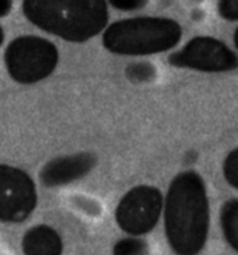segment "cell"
<instances>
[{
  "label": "cell",
  "mask_w": 238,
  "mask_h": 255,
  "mask_svg": "<svg viewBox=\"0 0 238 255\" xmlns=\"http://www.w3.org/2000/svg\"><path fill=\"white\" fill-rule=\"evenodd\" d=\"M35 182L21 168L0 164V222L21 223L37 208Z\"/></svg>",
  "instance_id": "52a82bcc"
},
{
  "label": "cell",
  "mask_w": 238,
  "mask_h": 255,
  "mask_svg": "<svg viewBox=\"0 0 238 255\" xmlns=\"http://www.w3.org/2000/svg\"><path fill=\"white\" fill-rule=\"evenodd\" d=\"M126 77L133 83L151 82L156 77V68L149 62H137L126 68Z\"/></svg>",
  "instance_id": "8fae6325"
},
{
  "label": "cell",
  "mask_w": 238,
  "mask_h": 255,
  "mask_svg": "<svg viewBox=\"0 0 238 255\" xmlns=\"http://www.w3.org/2000/svg\"><path fill=\"white\" fill-rule=\"evenodd\" d=\"M234 46L237 48L238 51V27L236 28V31H234Z\"/></svg>",
  "instance_id": "e0dca14e"
},
{
  "label": "cell",
  "mask_w": 238,
  "mask_h": 255,
  "mask_svg": "<svg viewBox=\"0 0 238 255\" xmlns=\"http://www.w3.org/2000/svg\"><path fill=\"white\" fill-rule=\"evenodd\" d=\"M147 1L144 0H112L111 6L114 8H118L120 11H134L139 8L144 7Z\"/></svg>",
  "instance_id": "9a60e30c"
},
{
  "label": "cell",
  "mask_w": 238,
  "mask_h": 255,
  "mask_svg": "<svg viewBox=\"0 0 238 255\" xmlns=\"http://www.w3.org/2000/svg\"><path fill=\"white\" fill-rule=\"evenodd\" d=\"M96 163L97 157L89 151L56 157L42 167L39 180L48 188L66 185L87 175L96 167Z\"/></svg>",
  "instance_id": "ba28073f"
},
{
  "label": "cell",
  "mask_w": 238,
  "mask_h": 255,
  "mask_svg": "<svg viewBox=\"0 0 238 255\" xmlns=\"http://www.w3.org/2000/svg\"><path fill=\"white\" fill-rule=\"evenodd\" d=\"M223 175L230 187L238 189V147L233 149L224 158Z\"/></svg>",
  "instance_id": "4fadbf2b"
},
{
  "label": "cell",
  "mask_w": 238,
  "mask_h": 255,
  "mask_svg": "<svg viewBox=\"0 0 238 255\" xmlns=\"http://www.w3.org/2000/svg\"><path fill=\"white\" fill-rule=\"evenodd\" d=\"M146 241L137 237H129L118 241L114 247V255H146L147 254Z\"/></svg>",
  "instance_id": "7c38bea8"
},
{
  "label": "cell",
  "mask_w": 238,
  "mask_h": 255,
  "mask_svg": "<svg viewBox=\"0 0 238 255\" xmlns=\"http://www.w3.org/2000/svg\"><path fill=\"white\" fill-rule=\"evenodd\" d=\"M174 68L205 73H226L238 69V55L223 41L209 35H198L182 49L168 56Z\"/></svg>",
  "instance_id": "5b68a950"
},
{
  "label": "cell",
  "mask_w": 238,
  "mask_h": 255,
  "mask_svg": "<svg viewBox=\"0 0 238 255\" xmlns=\"http://www.w3.org/2000/svg\"><path fill=\"white\" fill-rule=\"evenodd\" d=\"M163 206L164 198L158 188L137 185L119 201L115 219L120 230L130 236H143L156 227Z\"/></svg>",
  "instance_id": "8992f818"
},
{
  "label": "cell",
  "mask_w": 238,
  "mask_h": 255,
  "mask_svg": "<svg viewBox=\"0 0 238 255\" xmlns=\"http://www.w3.org/2000/svg\"><path fill=\"white\" fill-rule=\"evenodd\" d=\"M220 226L227 244L238 253V198L223 203L220 210Z\"/></svg>",
  "instance_id": "30bf717a"
},
{
  "label": "cell",
  "mask_w": 238,
  "mask_h": 255,
  "mask_svg": "<svg viewBox=\"0 0 238 255\" xmlns=\"http://www.w3.org/2000/svg\"><path fill=\"white\" fill-rule=\"evenodd\" d=\"M13 3L8 0H0V17H6L11 11Z\"/></svg>",
  "instance_id": "2e32d148"
},
{
  "label": "cell",
  "mask_w": 238,
  "mask_h": 255,
  "mask_svg": "<svg viewBox=\"0 0 238 255\" xmlns=\"http://www.w3.org/2000/svg\"><path fill=\"white\" fill-rule=\"evenodd\" d=\"M3 41H4V31H3L1 25H0V46L3 44Z\"/></svg>",
  "instance_id": "ac0fdd59"
},
{
  "label": "cell",
  "mask_w": 238,
  "mask_h": 255,
  "mask_svg": "<svg viewBox=\"0 0 238 255\" xmlns=\"http://www.w3.org/2000/svg\"><path fill=\"white\" fill-rule=\"evenodd\" d=\"M4 62L14 82L34 84L52 75L59 62V52L46 38L22 35L8 44Z\"/></svg>",
  "instance_id": "277c9868"
},
{
  "label": "cell",
  "mask_w": 238,
  "mask_h": 255,
  "mask_svg": "<svg viewBox=\"0 0 238 255\" xmlns=\"http://www.w3.org/2000/svg\"><path fill=\"white\" fill-rule=\"evenodd\" d=\"M182 38V27L168 17H133L111 24L103 34L110 52L144 56L170 51Z\"/></svg>",
  "instance_id": "3957f363"
},
{
  "label": "cell",
  "mask_w": 238,
  "mask_h": 255,
  "mask_svg": "<svg viewBox=\"0 0 238 255\" xmlns=\"http://www.w3.org/2000/svg\"><path fill=\"white\" fill-rule=\"evenodd\" d=\"M217 13L227 21H238V0H222L217 3Z\"/></svg>",
  "instance_id": "5bb4252c"
},
{
  "label": "cell",
  "mask_w": 238,
  "mask_h": 255,
  "mask_svg": "<svg viewBox=\"0 0 238 255\" xmlns=\"http://www.w3.org/2000/svg\"><path fill=\"white\" fill-rule=\"evenodd\" d=\"M22 14L35 27L69 42H86L108 24V6L100 0H25Z\"/></svg>",
  "instance_id": "7a4b0ae2"
},
{
  "label": "cell",
  "mask_w": 238,
  "mask_h": 255,
  "mask_svg": "<svg viewBox=\"0 0 238 255\" xmlns=\"http://www.w3.org/2000/svg\"><path fill=\"white\" fill-rule=\"evenodd\" d=\"M164 227L175 255H198L210 229L208 189L201 174L182 171L172 178L164 199Z\"/></svg>",
  "instance_id": "6da1fadb"
},
{
  "label": "cell",
  "mask_w": 238,
  "mask_h": 255,
  "mask_svg": "<svg viewBox=\"0 0 238 255\" xmlns=\"http://www.w3.org/2000/svg\"><path fill=\"white\" fill-rule=\"evenodd\" d=\"M21 246L24 255H62L63 250L58 232L45 225L35 226L25 233Z\"/></svg>",
  "instance_id": "9c48e42d"
}]
</instances>
